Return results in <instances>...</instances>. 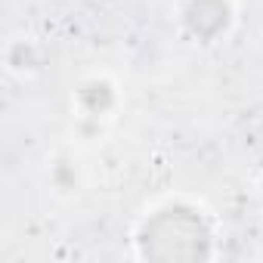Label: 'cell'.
Masks as SVG:
<instances>
[{
  "label": "cell",
  "instance_id": "1",
  "mask_svg": "<svg viewBox=\"0 0 263 263\" xmlns=\"http://www.w3.org/2000/svg\"><path fill=\"white\" fill-rule=\"evenodd\" d=\"M143 251L152 260H198L208 254V226L186 208L161 211L143 229Z\"/></svg>",
  "mask_w": 263,
  "mask_h": 263
},
{
  "label": "cell",
  "instance_id": "2",
  "mask_svg": "<svg viewBox=\"0 0 263 263\" xmlns=\"http://www.w3.org/2000/svg\"><path fill=\"white\" fill-rule=\"evenodd\" d=\"M226 25V4L223 0H192L189 7V28L201 37H214Z\"/></svg>",
  "mask_w": 263,
  "mask_h": 263
}]
</instances>
